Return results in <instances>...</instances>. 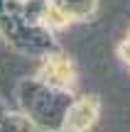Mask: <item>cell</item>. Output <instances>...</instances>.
Segmentation results:
<instances>
[{"label":"cell","mask_w":130,"mask_h":132,"mask_svg":"<svg viewBox=\"0 0 130 132\" xmlns=\"http://www.w3.org/2000/svg\"><path fill=\"white\" fill-rule=\"evenodd\" d=\"M96 115H98V100L96 98H83V100H79V103L71 108V113H69L66 130L81 132V130L91 127L93 120H96Z\"/></svg>","instance_id":"cell-1"},{"label":"cell","mask_w":130,"mask_h":132,"mask_svg":"<svg viewBox=\"0 0 130 132\" xmlns=\"http://www.w3.org/2000/svg\"><path fill=\"white\" fill-rule=\"evenodd\" d=\"M47 71L52 73V78L57 81V83H71V76H74V71H71V66H69L64 59H49L47 61Z\"/></svg>","instance_id":"cell-2"},{"label":"cell","mask_w":130,"mask_h":132,"mask_svg":"<svg viewBox=\"0 0 130 132\" xmlns=\"http://www.w3.org/2000/svg\"><path fill=\"white\" fill-rule=\"evenodd\" d=\"M47 17H52L54 24H64V22H66V17H64V15L59 12L57 7H47Z\"/></svg>","instance_id":"cell-3"}]
</instances>
